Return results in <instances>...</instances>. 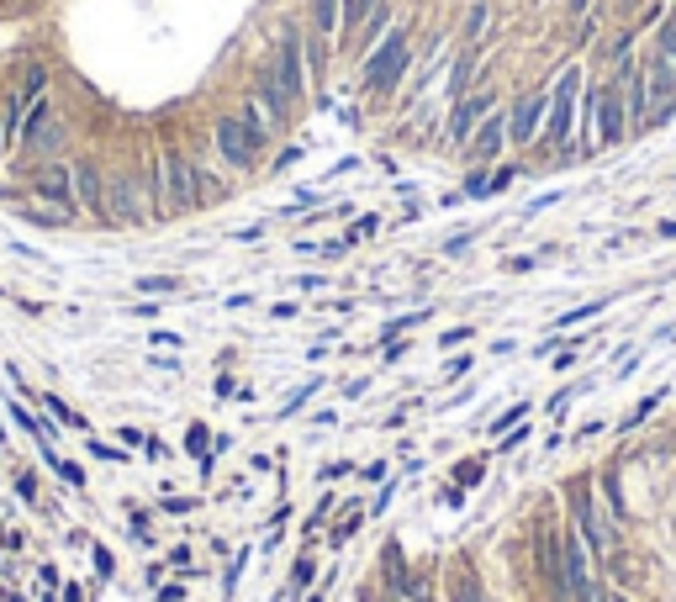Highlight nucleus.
<instances>
[{"label":"nucleus","mask_w":676,"mask_h":602,"mask_svg":"<svg viewBox=\"0 0 676 602\" xmlns=\"http://www.w3.org/2000/svg\"><path fill=\"white\" fill-rule=\"evenodd\" d=\"M523 539H529L523 576L534 581L539 602H571V581H566V513H560V497H544L534 507Z\"/></svg>","instance_id":"1"},{"label":"nucleus","mask_w":676,"mask_h":602,"mask_svg":"<svg viewBox=\"0 0 676 602\" xmlns=\"http://www.w3.org/2000/svg\"><path fill=\"white\" fill-rule=\"evenodd\" d=\"M560 513H566V523L581 534V544L592 550V560L603 566V560L624 544V529L613 523V513L603 507V497H597V481H592V470H576V476L560 486Z\"/></svg>","instance_id":"2"},{"label":"nucleus","mask_w":676,"mask_h":602,"mask_svg":"<svg viewBox=\"0 0 676 602\" xmlns=\"http://www.w3.org/2000/svg\"><path fill=\"white\" fill-rule=\"evenodd\" d=\"M581 85H587V74H581V64H566L555 74L550 85V117H544V148H555L560 159H576V111H581Z\"/></svg>","instance_id":"3"},{"label":"nucleus","mask_w":676,"mask_h":602,"mask_svg":"<svg viewBox=\"0 0 676 602\" xmlns=\"http://www.w3.org/2000/svg\"><path fill=\"white\" fill-rule=\"evenodd\" d=\"M407 69H412V32H407V22H402V27H391L381 43L365 53V64H360V90H365V96H391V90L402 85Z\"/></svg>","instance_id":"4"},{"label":"nucleus","mask_w":676,"mask_h":602,"mask_svg":"<svg viewBox=\"0 0 676 602\" xmlns=\"http://www.w3.org/2000/svg\"><path fill=\"white\" fill-rule=\"evenodd\" d=\"M270 69H275V80H280V90L302 106L307 96H312V69H307V32L296 27V22H280V32H275V59H270Z\"/></svg>","instance_id":"5"},{"label":"nucleus","mask_w":676,"mask_h":602,"mask_svg":"<svg viewBox=\"0 0 676 602\" xmlns=\"http://www.w3.org/2000/svg\"><path fill=\"white\" fill-rule=\"evenodd\" d=\"M212 148H217V159H222L228 175H254L259 159H265V143L243 127L238 111H222V117L212 122Z\"/></svg>","instance_id":"6"},{"label":"nucleus","mask_w":676,"mask_h":602,"mask_svg":"<svg viewBox=\"0 0 676 602\" xmlns=\"http://www.w3.org/2000/svg\"><path fill=\"white\" fill-rule=\"evenodd\" d=\"M497 111V90L492 85H481V90H471V96H460V101H449V122H444V138L455 143V148H465L471 143V133Z\"/></svg>","instance_id":"7"},{"label":"nucleus","mask_w":676,"mask_h":602,"mask_svg":"<svg viewBox=\"0 0 676 602\" xmlns=\"http://www.w3.org/2000/svg\"><path fill=\"white\" fill-rule=\"evenodd\" d=\"M544 117H550V90H529V96L507 111V143L534 148L544 138Z\"/></svg>","instance_id":"8"},{"label":"nucleus","mask_w":676,"mask_h":602,"mask_svg":"<svg viewBox=\"0 0 676 602\" xmlns=\"http://www.w3.org/2000/svg\"><path fill=\"white\" fill-rule=\"evenodd\" d=\"M629 138V111H624V90L613 80L597 85V148H618Z\"/></svg>","instance_id":"9"},{"label":"nucleus","mask_w":676,"mask_h":602,"mask_svg":"<svg viewBox=\"0 0 676 602\" xmlns=\"http://www.w3.org/2000/svg\"><path fill=\"white\" fill-rule=\"evenodd\" d=\"M502 148H507V117L502 111H492L476 133H471V143H465V159H471L476 169H492L497 159H502Z\"/></svg>","instance_id":"10"},{"label":"nucleus","mask_w":676,"mask_h":602,"mask_svg":"<svg viewBox=\"0 0 676 602\" xmlns=\"http://www.w3.org/2000/svg\"><path fill=\"white\" fill-rule=\"evenodd\" d=\"M597 497H603V507H608V513H613V523H618V529H629V502H624V486H618V465H608V470H597Z\"/></svg>","instance_id":"11"},{"label":"nucleus","mask_w":676,"mask_h":602,"mask_svg":"<svg viewBox=\"0 0 676 602\" xmlns=\"http://www.w3.org/2000/svg\"><path fill=\"white\" fill-rule=\"evenodd\" d=\"M365 523H370V513H365V507H349V513H344V523H333V529H328V550H344V544L365 529Z\"/></svg>","instance_id":"12"},{"label":"nucleus","mask_w":676,"mask_h":602,"mask_svg":"<svg viewBox=\"0 0 676 602\" xmlns=\"http://www.w3.org/2000/svg\"><path fill=\"white\" fill-rule=\"evenodd\" d=\"M486 27H492V6H486V0H471V11H465V22H460V37L465 43H481Z\"/></svg>","instance_id":"13"},{"label":"nucleus","mask_w":676,"mask_h":602,"mask_svg":"<svg viewBox=\"0 0 676 602\" xmlns=\"http://www.w3.org/2000/svg\"><path fill=\"white\" fill-rule=\"evenodd\" d=\"M608 307H613V296L581 301V307H571V312H560V317H555V333H566V328H576V323H587V317H597V312H608Z\"/></svg>","instance_id":"14"},{"label":"nucleus","mask_w":676,"mask_h":602,"mask_svg":"<svg viewBox=\"0 0 676 602\" xmlns=\"http://www.w3.org/2000/svg\"><path fill=\"white\" fill-rule=\"evenodd\" d=\"M449 476H455V486H460V492H476V486L486 481V460H481V455H471V460H455V470H449Z\"/></svg>","instance_id":"15"},{"label":"nucleus","mask_w":676,"mask_h":602,"mask_svg":"<svg viewBox=\"0 0 676 602\" xmlns=\"http://www.w3.org/2000/svg\"><path fill=\"white\" fill-rule=\"evenodd\" d=\"M428 317H434V307H418V312H407V317H391V323L381 328V344H391V338H402V333H412V328H423Z\"/></svg>","instance_id":"16"},{"label":"nucleus","mask_w":676,"mask_h":602,"mask_svg":"<svg viewBox=\"0 0 676 602\" xmlns=\"http://www.w3.org/2000/svg\"><path fill=\"white\" fill-rule=\"evenodd\" d=\"M666 391H671V386H655V391H645V402H640V407H634L629 418H624V434H634V428H640V423H650V412L666 402Z\"/></svg>","instance_id":"17"},{"label":"nucleus","mask_w":676,"mask_h":602,"mask_svg":"<svg viewBox=\"0 0 676 602\" xmlns=\"http://www.w3.org/2000/svg\"><path fill=\"white\" fill-rule=\"evenodd\" d=\"M323 386H328L323 375H312V381H302V386H296L291 397H286V407H280V418H291V412H302V407H307V402H312V397H317V391H323Z\"/></svg>","instance_id":"18"},{"label":"nucleus","mask_w":676,"mask_h":602,"mask_svg":"<svg viewBox=\"0 0 676 602\" xmlns=\"http://www.w3.org/2000/svg\"><path fill=\"white\" fill-rule=\"evenodd\" d=\"M407 602H444V592H439V566H423V571H418V587H412Z\"/></svg>","instance_id":"19"},{"label":"nucleus","mask_w":676,"mask_h":602,"mask_svg":"<svg viewBox=\"0 0 676 602\" xmlns=\"http://www.w3.org/2000/svg\"><path fill=\"white\" fill-rule=\"evenodd\" d=\"M534 434H539L534 423H518V428H507V434L497 439V455H513V449H523V444H529Z\"/></svg>","instance_id":"20"},{"label":"nucleus","mask_w":676,"mask_h":602,"mask_svg":"<svg viewBox=\"0 0 676 602\" xmlns=\"http://www.w3.org/2000/svg\"><path fill=\"white\" fill-rule=\"evenodd\" d=\"M655 53H661V59L676 69V22H661V27H655Z\"/></svg>","instance_id":"21"},{"label":"nucleus","mask_w":676,"mask_h":602,"mask_svg":"<svg viewBox=\"0 0 676 602\" xmlns=\"http://www.w3.org/2000/svg\"><path fill=\"white\" fill-rule=\"evenodd\" d=\"M312 581H317V560H312V555H302V560L291 566V592H307Z\"/></svg>","instance_id":"22"},{"label":"nucleus","mask_w":676,"mask_h":602,"mask_svg":"<svg viewBox=\"0 0 676 602\" xmlns=\"http://www.w3.org/2000/svg\"><path fill=\"white\" fill-rule=\"evenodd\" d=\"M513 180H518V164H497L492 175H486V196H502Z\"/></svg>","instance_id":"23"},{"label":"nucleus","mask_w":676,"mask_h":602,"mask_svg":"<svg viewBox=\"0 0 676 602\" xmlns=\"http://www.w3.org/2000/svg\"><path fill=\"white\" fill-rule=\"evenodd\" d=\"M523 418H529V402H513V407H507V412H502V418L492 423V434L502 439V434H507V428H518Z\"/></svg>","instance_id":"24"},{"label":"nucleus","mask_w":676,"mask_h":602,"mask_svg":"<svg viewBox=\"0 0 676 602\" xmlns=\"http://www.w3.org/2000/svg\"><path fill=\"white\" fill-rule=\"evenodd\" d=\"M375 228H381V217H375V212H365V217H360V222H354V228L344 233V243H360V238H370Z\"/></svg>","instance_id":"25"},{"label":"nucleus","mask_w":676,"mask_h":602,"mask_svg":"<svg viewBox=\"0 0 676 602\" xmlns=\"http://www.w3.org/2000/svg\"><path fill=\"white\" fill-rule=\"evenodd\" d=\"M471 370H476V354H460V360L444 365V381H460V375H471Z\"/></svg>","instance_id":"26"},{"label":"nucleus","mask_w":676,"mask_h":602,"mask_svg":"<svg viewBox=\"0 0 676 602\" xmlns=\"http://www.w3.org/2000/svg\"><path fill=\"white\" fill-rule=\"evenodd\" d=\"M333 513V497H323V502H317V513L307 518V539H317V534H323V518Z\"/></svg>","instance_id":"27"},{"label":"nucleus","mask_w":676,"mask_h":602,"mask_svg":"<svg viewBox=\"0 0 676 602\" xmlns=\"http://www.w3.org/2000/svg\"><path fill=\"white\" fill-rule=\"evenodd\" d=\"M534 265H539L534 254H513V259H502V270H507V275H529Z\"/></svg>","instance_id":"28"},{"label":"nucleus","mask_w":676,"mask_h":602,"mask_svg":"<svg viewBox=\"0 0 676 602\" xmlns=\"http://www.w3.org/2000/svg\"><path fill=\"white\" fill-rule=\"evenodd\" d=\"M365 391H370V375H360V381H349V386H338V397H344V402H360Z\"/></svg>","instance_id":"29"},{"label":"nucleus","mask_w":676,"mask_h":602,"mask_svg":"<svg viewBox=\"0 0 676 602\" xmlns=\"http://www.w3.org/2000/svg\"><path fill=\"white\" fill-rule=\"evenodd\" d=\"M360 481H370V486H375V481H391V465H386V460L365 465V470H360Z\"/></svg>","instance_id":"30"},{"label":"nucleus","mask_w":676,"mask_h":602,"mask_svg":"<svg viewBox=\"0 0 676 602\" xmlns=\"http://www.w3.org/2000/svg\"><path fill=\"white\" fill-rule=\"evenodd\" d=\"M338 476H354V460H328L323 465V481H338Z\"/></svg>","instance_id":"31"},{"label":"nucleus","mask_w":676,"mask_h":602,"mask_svg":"<svg viewBox=\"0 0 676 602\" xmlns=\"http://www.w3.org/2000/svg\"><path fill=\"white\" fill-rule=\"evenodd\" d=\"M460 338H471V323H465V328H449V333H439V349H455Z\"/></svg>","instance_id":"32"},{"label":"nucleus","mask_w":676,"mask_h":602,"mask_svg":"<svg viewBox=\"0 0 676 602\" xmlns=\"http://www.w3.org/2000/svg\"><path fill=\"white\" fill-rule=\"evenodd\" d=\"M608 581V576H603ZM603 602H640V597H634V592H624V587H613V581H608V587H603Z\"/></svg>","instance_id":"33"},{"label":"nucleus","mask_w":676,"mask_h":602,"mask_svg":"<svg viewBox=\"0 0 676 602\" xmlns=\"http://www.w3.org/2000/svg\"><path fill=\"white\" fill-rule=\"evenodd\" d=\"M471 238H476V233H455V238L444 243V254H465V249H471Z\"/></svg>","instance_id":"34"},{"label":"nucleus","mask_w":676,"mask_h":602,"mask_svg":"<svg viewBox=\"0 0 676 602\" xmlns=\"http://www.w3.org/2000/svg\"><path fill=\"white\" fill-rule=\"evenodd\" d=\"M471 397H476V386H465V391H455V397H449V402H444L439 412H455V407H465V402H471Z\"/></svg>","instance_id":"35"},{"label":"nucleus","mask_w":676,"mask_h":602,"mask_svg":"<svg viewBox=\"0 0 676 602\" xmlns=\"http://www.w3.org/2000/svg\"><path fill=\"white\" fill-rule=\"evenodd\" d=\"M603 428H608L603 418H592V423H581V428H576V439H592V434H603Z\"/></svg>","instance_id":"36"},{"label":"nucleus","mask_w":676,"mask_h":602,"mask_svg":"<svg viewBox=\"0 0 676 602\" xmlns=\"http://www.w3.org/2000/svg\"><path fill=\"white\" fill-rule=\"evenodd\" d=\"M655 233H661V238H676V222H661V228H655Z\"/></svg>","instance_id":"37"},{"label":"nucleus","mask_w":676,"mask_h":602,"mask_svg":"<svg viewBox=\"0 0 676 602\" xmlns=\"http://www.w3.org/2000/svg\"><path fill=\"white\" fill-rule=\"evenodd\" d=\"M481 602H502V597H497V592H492V587H486V592H481Z\"/></svg>","instance_id":"38"}]
</instances>
